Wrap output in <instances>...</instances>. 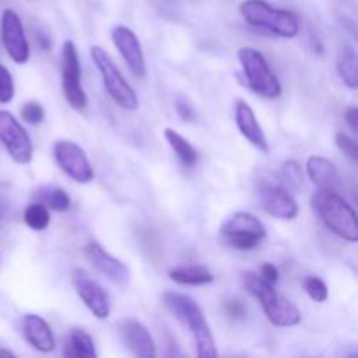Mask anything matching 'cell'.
<instances>
[{
	"instance_id": "cell-1",
	"label": "cell",
	"mask_w": 358,
	"mask_h": 358,
	"mask_svg": "<svg viewBox=\"0 0 358 358\" xmlns=\"http://www.w3.org/2000/svg\"><path fill=\"white\" fill-rule=\"evenodd\" d=\"M163 303L171 313L177 317L178 322H182L185 329L192 334L196 345V353L199 358H215L217 348L213 341L212 331L206 322L205 313L199 308V304L189 296L177 292H164Z\"/></svg>"
},
{
	"instance_id": "cell-2",
	"label": "cell",
	"mask_w": 358,
	"mask_h": 358,
	"mask_svg": "<svg viewBox=\"0 0 358 358\" xmlns=\"http://www.w3.org/2000/svg\"><path fill=\"white\" fill-rule=\"evenodd\" d=\"M311 208L331 233L350 243H357V213L341 196L336 194L334 191H322L320 189L311 196Z\"/></svg>"
},
{
	"instance_id": "cell-3",
	"label": "cell",
	"mask_w": 358,
	"mask_h": 358,
	"mask_svg": "<svg viewBox=\"0 0 358 358\" xmlns=\"http://www.w3.org/2000/svg\"><path fill=\"white\" fill-rule=\"evenodd\" d=\"M243 285L262 306L266 318L276 327H296L303 320L299 308L280 296L275 285H269L255 273H245Z\"/></svg>"
},
{
	"instance_id": "cell-4",
	"label": "cell",
	"mask_w": 358,
	"mask_h": 358,
	"mask_svg": "<svg viewBox=\"0 0 358 358\" xmlns=\"http://www.w3.org/2000/svg\"><path fill=\"white\" fill-rule=\"evenodd\" d=\"M240 14L248 24L283 38H294L299 34V21L290 10L269 6L266 0H243Z\"/></svg>"
},
{
	"instance_id": "cell-5",
	"label": "cell",
	"mask_w": 358,
	"mask_h": 358,
	"mask_svg": "<svg viewBox=\"0 0 358 358\" xmlns=\"http://www.w3.org/2000/svg\"><path fill=\"white\" fill-rule=\"evenodd\" d=\"M238 59L243 69L247 86L255 94L268 98V100H275L282 94V84L261 51H257L255 48H241L238 51Z\"/></svg>"
},
{
	"instance_id": "cell-6",
	"label": "cell",
	"mask_w": 358,
	"mask_h": 358,
	"mask_svg": "<svg viewBox=\"0 0 358 358\" xmlns=\"http://www.w3.org/2000/svg\"><path fill=\"white\" fill-rule=\"evenodd\" d=\"M91 58H93L94 65L101 76V83H103L105 90H107L108 96L114 100V103L124 110H136L138 108V96H136L135 90L129 86L128 80L119 72L117 65L110 58V55L100 45H93Z\"/></svg>"
},
{
	"instance_id": "cell-7",
	"label": "cell",
	"mask_w": 358,
	"mask_h": 358,
	"mask_svg": "<svg viewBox=\"0 0 358 358\" xmlns=\"http://www.w3.org/2000/svg\"><path fill=\"white\" fill-rule=\"evenodd\" d=\"M220 236L236 250H254L266 238V227L255 215L238 212L220 226Z\"/></svg>"
},
{
	"instance_id": "cell-8",
	"label": "cell",
	"mask_w": 358,
	"mask_h": 358,
	"mask_svg": "<svg viewBox=\"0 0 358 358\" xmlns=\"http://www.w3.org/2000/svg\"><path fill=\"white\" fill-rule=\"evenodd\" d=\"M62 91L73 110H84L87 107V96L80 83L79 55L72 41H65L62 49Z\"/></svg>"
},
{
	"instance_id": "cell-9",
	"label": "cell",
	"mask_w": 358,
	"mask_h": 358,
	"mask_svg": "<svg viewBox=\"0 0 358 358\" xmlns=\"http://www.w3.org/2000/svg\"><path fill=\"white\" fill-rule=\"evenodd\" d=\"M52 156L59 170L77 184H90L94 178V170L80 145L70 140H58L52 147Z\"/></svg>"
},
{
	"instance_id": "cell-10",
	"label": "cell",
	"mask_w": 358,
	"mask_h": 358,
	"mask_svg": "<svg viewBox=\"0 0 358 358\" xmlns=\"http://www.w3.org/2000/svg\"><path fill=\"white\" fill-rule=\"evenodd\" d=\"M0 143L17 164H30L34 157V143L27 129L10 112L0 110Z\"/></svg>"
},
{
	"instance_id": "cell-11",
	"label": "cell",
	"mask_w": 358,
	"mask_h": 358,
	"mask_svg": "<svg viewBox=\"0 0 358 358\" xmlns=\"http://www.w3.org/2000/svg\"><path fill=\"white\" fill-rule=\"evenodd\" d=\"M257 194L262 208L275 219L294 220L299 213V205L283 185L262 180L257 187Z\"/></svg>"
},
{
	"instance_id": "cell-12",
	"label": "cell",
	"mask_w": 358,
	"mask_h": 358,
	"mask_svg": "<svg viewBox=\"0 0 358 358\" xmlns=\"http://www.w3.org/2000/svg\"><path fill=\"white\" fill-rule=\"evenodd\" d=\"M0 35L7 55L17 65H23L30 58V45L24 35L23 23L13 9H6L0 17Z\"/></svg>"
},
{
	"instance_id": "cell-13",
	"label": "cell",
	"mask_w": 358,
	"mask_h": 358,
	"mask_svg": "<svg viewBox=\"0 0 358 358\" xmlns=\"http://www.w3.org/2000/svg\"><path fill=\"white\" fill-rule=\"evenodd\" d=\"M72 285L84 306L93 313V317H96L98 320H107L110 315V303H108V296L103 287L94 282L83 269H76L72 273Z\"/></svg>"
},
{
	"instance_id": "cell-14",
	"label": "cell",
	"mask_w": 358,
	"mask_h": 358,
	"mask_svg": "<svg viewBox=\"0 0 358 358\" xmlns=\"http://www.w3.org/2000/svg\"><path fill=\"white\" fill-rule=\"evenodd\" d=\"M112 42L117 48V51L121 52L122 59L126 62L128 69L131 70V73L138 79H143L147 73V65H145V56H143L142 44H140L138 37H136L135 31L131 28L124 27V24H115L112 28Z\"/></svg>"
},
{
	"instance_id": "cell-15",
	"label": "cell",
	"mask_w": 358,
	"mask_h": 358,
	"mask_svg": "<svg viewBox=\"0 0 358 358\" xmlns=\"http://www.w3.org/2000/svg\"><path fill=\"white\" fill-rule=\"evenodd\" d=\"M84 254H86L87 261L91 262L94 269L98 273L105 276V278L110 280L112 283L119 287H126L129 283V269L128 266L122 261L115 259L114 255L108 254L100 243L96 241H90V243L84 247Z\"/></svg>"
},
{
	"instance_id": "cell-16",
	"label": "cell",
	"mask_w": 358,
	"mask_h": 358,
	"mask_svg": "<svg viewBox=\"0 0 358 358\" xmlns=\"http://www.w3.org/2000/svg\"><path fill=\"white\" fill-rule=\"evenodd\" d=\"M119 334H121L126 350L135 357L154 358L157 355L152 336L147 331L145 325L140 324L138 320H133V318L122 320L119 325Z\"/></svg>"
},
{
	"instance_id": "cell-17",
	"label": "cell",
	"mask_w": 358,
	"mask_h": 358,
	"mask_svg": "<svg viewBox=\"0 0 358 358\" xmlns=\"http://www.w3.org/2000/svg\"><path fill=\"white\" fill-rule=\"evenodd\" d=\"M234 121H236L238 129L241 135L261 152H269V143L266 140L264 131H262L261 124H259L255 112L252 110L250 105L245 100H238L234 105Z\"/></svg>"
},
{
	"instance_id": "cell-18",
	"label": "cell",
	"mask_w": 358,
	"mask_h": 358,
	"mask_svg": "<svg viewBox=\"0 0 358 358\" xmlns=\"http://www.w3.org/2000/svg\"><path fill=\"white\" fill-rule=\"evenodd\" d=\"M23 336L28 345L41 353H51L56 348L55 334L42 317L28 313L23 317Z\"/></svg>"
},
{
	"instance_id": "cell-19",
	"label": "cell",
	"mask_w": 358,
	"mask_h": 358,
	"mask_svg": "<svg viewBox=\"0 0 358 358\" xmlns=\"http://www.w3.org/2000/svg\"><path fill=\"white\" fill-rule=\"evenodd\" d=\"M306 173L310 180L322 191H338L341 187V177L334 163L324 156H311L306 161Z\"/></svg>"
},
{
	"instance_id": "cell-20",
	"label": "cell",
	"mask_w": 358,
	"mask_h": 358,
	"mask_svg": "<svg viewBox=\"0 0 358 358\" xmlns=\"http://www.w3.org/2000/svg\"><path fill=\"white\" fill-rule=\"evenodd\" d=\"M163 135L164 138H166L168 145H170L171 150L175 152V156L178 157V161H180L185 168L196 166V163H198L199 159L198 150L194 149V145H192L187 138H184V136L178 131H175L173 128H164Z\"/></svg>"
},
{
	"instance_id": "cell-21",
	"label": "cell",
	"mask_w": 358,
	"mask_h": 358,
	"mask_svg": "<svg viewBox=\"0 0 358 358\" xmlns=\"http://www.w3.org/2000/svg\"><path fill=\"white\" fill-rule=\"evenodd\" d=\"M171 282L178 285H208L213 282V275L205 266H182L168 271Z\"/></svg>"
},
{
	"instance_id": "cell-22",
	"label": "cell",
	"mask_w": 358,
	"mask_h": 358,
	"mask_svg": "<svg viewBox=\"0 0 358 358\" xmlns=\"http://www.w3.org/2000/svg\"><path fill=\"white\" fill-rule=\"evenodd\" d=\"M66 357L73 358H94L96 357V350H94V343L91 336L83 329H73L69 336L65 348Z\"/></svg>"
},
{
	"instance_id": "cell-23",
	"label": "cell",
	"mask_w": 358,
	"mask_h": 358,
	"mask_svg": "<svg viewBox=\"0 0 358 358\" xmlns=\"http://www.w3.org/2000/svg\"><path fill=\"white\" fill-rule=\"evenodd\" d=\"M338 73L350 90L358 87V58L353 48H345L338 58Z\"/></svg>"
},
{
	"instance_id": "cell-24",
	"label": "cell",
	"mask_w": 358,
	"mask_h": 358,
	"mask_svg": "<svg viewBox=\"0 0 358 358\" xmlns=\"http://www.w3.org/2000/svg\"><path fill=\"white\" fill-rule=\"evenodd\" d=\"M37 194L42 205L45 208H51L52 212H66L70 208V205H72L70 196L62 187H42Z\"/></svg>"
},
{
	"instance_id": "cell-25",
	"label": "cell",
	"mask_w": 358,
	"mask_h": 358,
	"mask_svg": "<svg viewBox=\"0 0 358 358\" xmlns=\"http://www.w3.org/2000/svg\"><path fill=\"white\" fill-rule=\"evenodd\" d=\"M23 219L24 224L34 231H44L49 226V222H51L49 210L42 203H31V205H28L27 210H24Z\"/></svg>"
},
{
	"instance_id": "cell-26",
	"label": "cell",
	"mask_w": 358,
	"mask_h": 358,
	"mask_svg": "<svg viewBox=\"0 0 358 358\" xmlns=\"http://www.w3.org/2000/svg\"><path fill=\"white\" fill-rule=\"evenodd\" d=\"M282 177H283V180H285V184L289 185V189L299 191V189L303 187V182H304L303 168H301V164L297 163V161L290 159V161H285V163H283Z\"/></svg>"
},
{
	"instance_id": "cell-27",
	"label": "cell",
	"mask_w": 358,
	"mask_h": 358,
	"mask_svg": "<svg viewBox=\"0 0 358 358\" xmlns=\"http://www.w3.org/2000/svg\"><path fill=\"white\" fill-rule=\"evenodd\" d=\"M303 287L306 290L308 296L315 301V303H325L329 297V289L318 276H306L303 280Z\"/></svg>"
},
{
	"instance_id": "cell-28",
	"label": "cell",
	"mask_w": 358,
	"mask_h": 358,
	"mask_svg": "<svg viewBox=\"0 0 358 358\" xmlns=\"http://www.w3.org/2000/svg\"><path fill=\"white\" fill-rule=\"evenodd\" d=\"M14 93H16V87H14L13 76L0 63V103H9V101H13Z\"/></svg>"
},
{
	"instance_id": "cell-29",
	"label": "cell",
	"mask_w": 358,
	"mask_h": 358,
	"mask_svg": "<svg viewBox=\"0 0 358 358\" xmlns=\"http://www.w3.org/2000/svg\"><path fill=\"white\" fill-rule=\"evenodd\" d=\"M44 107L35 100L27 101V103L23 105V108H21V119H23L24 122H28V124H41V122L44 121Z\"/></svg>"
},
{
	"instance_id": "cell-30",
	"label": "cell",
	"mask_w": 358,
	"mask_h": 358,
	"mask_svg": "<svg viewBox=\"0 0 358 358\" xmlns=\"http://www.w3.org/2000/svg\"><path fill=\"white\" fill-rule=\"evenodd\" d=\"M336 145H338V149L341 150L353 164L358 163V145L355 138L345 135V133H338V135H336Z\"/></svg>"
},
{
	"instance_id": "cell-31",
	"label": "cell",
	"mask_w": 358,
	"mask_h": 358,
	"mask_svg": "<svg viewBox=\"0 0 358 358\" xmlns=\"http://www.w3.org/2000/svg\"><path fill=\"white\" fill-rule=\"evenodd\" d=\"M224 311L229 318L233 320H243L247 317L248 310H247V304L240 299H227L224 301Z\"/></svg>"
},
{
	"instance_id": "cell-32",
	"label": "cell",
	"mask_w": 358,
	"mask_h": 358,
	"mask_svg": "<svg viewBox=\"0 0 358 358\" xmlns=\"http://www.w3.org/2000/svg\"><path fill=\"white\" fill-rule=\"evenodd\" d=\"M175 112H177V115L184 122H189L194 119V107H192V103L187 100V96H184V94H178V96L175 98Z\"/></svg>"
},
{
	"instance_id": "cell-33",
	"label": "cell",
	"mask_w": 358,
	"mask_h": 358,
	"mask_svg": "<svg viewBox=\"0 0 358 358\" xmlns=\"http://www.w3.org/2000/svg\"><path fill=\"white\" fill-rule=\"evenodd\" d=\"M259 276H261L266 283H269V285H276L280 280V271L275 264H269V262H266V264L261 266Z\"/></svg>"
},
{
	"instance_id": "cell-34",
	"label": "cell",
	"mask_w": 358,
	"mask_h": 358,
	"mask_svg": "<svg viewBox=\"0 0 358 358\" xmlns=\"http://www.w3.org/2000/svg\"><path fill=\"white\" fill-rule=\"evenodd\" d=\"M345 119H346V124L350 126L353 135L358 133V108L357 107H350L348 110L345 112Z\"/></svg>"
},
{
	"instance_id": "cell-35",
	"label": "cell",
	"mask_w": 358,
	"mask_h": 358,
	"mask_svg": "<svg viewBox=\"0 0 358 358\" xmlns=\"http://www.w3.org/2000/svg\"><path fill=\"white\" fill-rule=\"evenodd\" d=\"M35 34H37V37H35V38H37L38 44H41L42 49H49V48H51V37H49L48 31L35 30Z\"/></svg>"
},
{
	"instance_id": "cell-36",
	"label": "cell",
	"mask_w": 358,
	"mask_h": 358,
	"mask_svg": "<svg viewBox=\"0 0 358 358\" xmlns=\"http://www.w3.org/2000/svg\"><path fill=\"white\" fill-rule=\"evenodd\" d=\"M13 358L14 353L9 352V350H0V358Z\"/></svg>"
}]
</instances>
